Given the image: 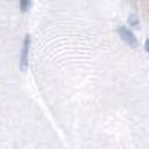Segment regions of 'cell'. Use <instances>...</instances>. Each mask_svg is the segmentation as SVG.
Returning <instances> with one entry per match:
<instances>
[{
	"instance_id": "1",
	"label": "cell",
	"mask_w": 149,
	"mask_h": 149,
	"mask_svg": "<svg viewBox=\"0 0 149 149\" xmlns=\"http://www.w3.org/2000/svg\"><path fill=\"white\" fill-rule=\"evenodd\" d=\"M30 45H31V37H30V34H26L24 42H22L21 54H19V67H21L22 72H26L27 67H29V51H30Z\"/></svg>"
},
{
	"instance_id": "3",
	"label": "cell",
	"mask_w": 149,
	"mask_h": 149,
	"mask_svg": "<svg viewBox=\"0 0 149 149\" xmlns=\"http://www.w3.org/2000/svg\"><path fill=\"white\" fill-rule=\"evenodd\" d=\"M30 8H31V2H29V0H21L19 2V9L22 12H27Z\"/></svg>"
},
{
	"instance_id": "4",
	"label": "cell",
	"mask_w": 149,
	"mask_h": 149,
	"mask_svg": "<svg viewBox=\"0 0 149 149\" xmlns=\"http://www.w3.org/2000/svg\"><path fill=\"white\" fill-rule=\"evenodd\" d=\"M130 26L131 27H139V18L136 15H131L130 17Z\"/></svg>"
},
{
	"instance_id": "2",
	"label": "cell",
	"mask_w": 149,
	"mask_h": 149,
	"mask_svg": "<svg viewBox=\"0 0 149 149\" xmlns=\"http://www.w3.org/2000/svg\"><path fill=\"white\" fill-rule=\"evenodd\" d=\"M118 34L121 36V39L125 42L127 45H130L131 48H136V46H137V39H136V36L133 34V31L128 30L127 27H124V26L118 27Z\"/></svg>"
}]
</instances>
